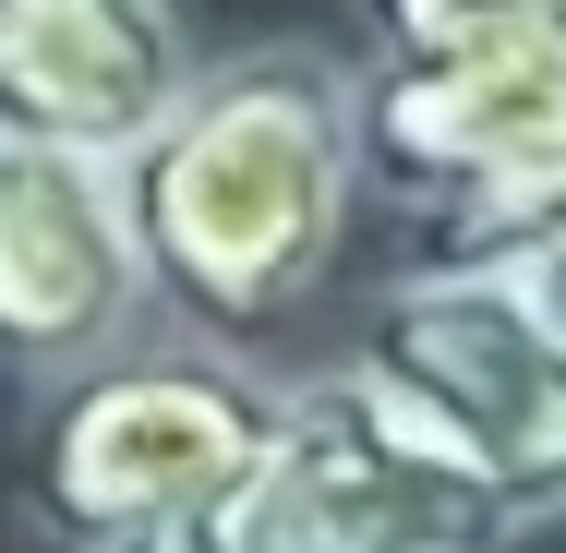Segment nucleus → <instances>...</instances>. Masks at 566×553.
Wrapping results in <instances>:
<instances>
[{
    "instance_id": "nucleus-1",
    "label": "nucleus",
    "mask_w": 566,
    "mask_h": 553,
    "mask_svg": "<svg viewBox=\"0 0 566 553\" xmlns=\"http://www.w3.org/2000/svg\"><path fill=\"white\" fill-rule=\"evenodd\" d=\"M349 193H361L349 73L314 61V49L193 61L181 109L120 157V217H133L145 301H169L218 349L290 326L326 289Z\"/></svg>"
},
{
    "instance_id": "nucleus-2",
    "label": "nucleus",
    "mask_w": 566,
    "mask_h": 553,
    "mask_svg": "<svg viewBox=\"0 0 566 553\" xmlns=\"http://www.w3.org/2000/svg\"><path fill=\"white\" fill-rule=\"evenodd\" d=\"M277 434V385L241 373L218 337H120L97 361L49 373L24 434V518L61 553H109L133 530L206 518Z\"/></svg>"
},
{
    "instance_id": "nucleus-3",
    "label": "nucleus",
    "mask_w": 566,
    "mask_h": 553,
    "mask_svg": "<svg viewBox=\"0 0 566 553\" xmlns=\"http://www.w3.org/2000/svg\"><path fill=\"white\" fill-rule=\"evenodd\" d=\"M338 373L410 445H434L506 530L566 518V326L494 265L398 277Z\"/></svg>"
},
{
    "instance_id": "nucleus-4",
    "label": "nucleus",
    "mask_w": 566,
    "mask_h": 553,
    "mask_svg": "<svg viewBox=\"0 0 566 553\" xmlns=\"http://www.w3.org/2000/svg\"><path fill=\"white\" fill-rule=\"evenodd\" d=\"M518 530L458 481L434 445H410L349 373L277 385V434L206 518L133 530L109 553H506Z\"/></svg>"
},
{
    "instance_id": "nucleus-5",
    "label": "nucleus",
    "mask_w": 566,
    "mask_h": 553,
    "mask_svg": "<svg viewBox=\"0 0 566 553\" xmlns=\"http://www.w3.org/2000/svg\"><path fill=\"white\" fill-rule=\"evenodd\" d=\"M349 157L422 217L543 181L566 157V24L531 12L458 49H374V73L349 85Z\"/></svg>"
},
{
    "instance_id": "nucleus-6",
    "label": "nucleus",
    "mask_w": 566,
    "mask_h": 553,
    "mask_svg": "<svg viewBox=\"0 0 566 553\" xmlns=\"http://www.w3.org/2000/svg\"><path fill=\"white\" fill-rule=\"evenodd\" d=\"M145 326L120 169L0 132V373H73Z\"/></svg>"
},
{
    "instance_id": "nucleus-7",
    "label": "nucleus",
    "mask_w": 566,
    "mask_h": 553,
    "mask_svg": "<svg viewBox=\"0 0 566 553\" xmlns=\"http://www.w3.org/2000/svg\"><path fill=\"white\" fill-rule=\"evenodd\" d=\"M193 85L181 0H0V132L133 157Z\"/></svg>"
},
{
    "instance_id": "nucleus-8",
    "label": "nucleus",
    "mask_w": 566,
    "mask_h": 553,
    "mask_svg": "<svg viewBox=\"0 0 566 553\" xmlns=\"http://www.w3.org/2000/svg\"><path fill=\"white\" fill-rule=\"evenodd\" d=\"M422 265H494L506 289H531V301L566 326V157L543 169V181L494 193V205L434 217V253H422Z\"/></svg>"
},
{
    "instance_id": "nucleus-9",
    "label": "nucleus",
    "mask_w": 566,
    "mask_h": 553,
    "mask_svg": "<svg viewBox=\"0 0 566 553\" xmlns=\"http://www.w3.org/2000/svg\"><path fill=\"white\" fill-rule=\"evenodd\" d=\"M543 0H361L374 49H458V36H494V24H531Z\"/></svg>"
},
{
    "instance_id": "nucleus-10",
    "label": "nucleus",
    "mask_w": 566,
    "mask_h": 553,
    "mask_svg": "<svg viewBox=\"0 0 566 553\" xmlns=\"http://www.w3.org/2000/svg\"><path fill=\"white\" fill-rule=\"evenodd\" d=\"M543 12H555V24H566V0H543Z\"/></svg>"
}]
</instances>
